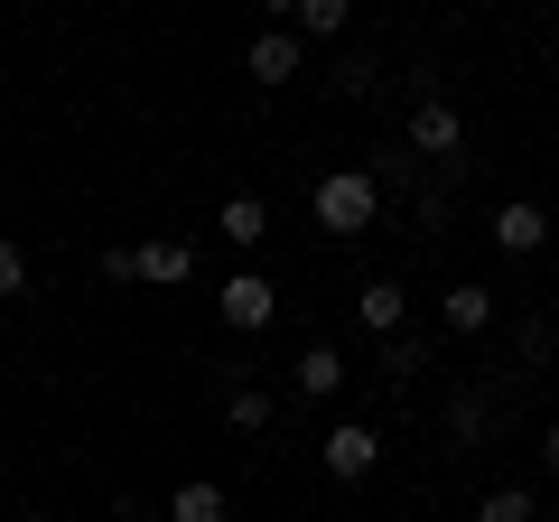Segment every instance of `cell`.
Listing matches in <instances>:
<instances>
[{
	"instance_id": "3",
	"label": "cell",
	"mask_w": 559,
	"mask_h": 522,
	"mask_svg": "<svg viewBox=\"0 0 559 522\" xmlns=\"http://www.w3.org/2000/svg\"><path fill=\"white\" fill-rule=\"evenodd\" d=\"M318 458H326V476H336V485H364V476L382 466V439H373L364 420H336V429L318 439Z\"/></svg>"
},
{
	"instance_id": "8",
	"label": "cell",
	"mask_w": 559,
	"mask_h": 522,
	"mask_svg": "<svg viewBox=\"0 0 559 522\" xmlns=\"http://www.w3.org/2000/svg\"><path fill=\"white\" fill-rule=\"evenodd\" d=\"M439 318H448V336H476V327H495V289H476V281H457L439 299Z\"/></svg>"
},
{
	"instance_id": "1",
	"label": "cell",
	"mask_w": 559,
	"mask_h": 522,
	"mask_svg": "<svg viewBox=\"0 0 559 522\" xmlns=\"http://www.w3.org/2000/svg\"><path fill=\"white\" fill-rule=\"evenodd\" d=\"M373 215H382V187L364 178V168L318 178V224H326V234H373Z\"/></svg>"
},
{
	"instance_id": "18",
	"label": "cell",
	"mask_w": 559,
	"mask_h": 522,
	"mask_svg": "<svg viewBox=\"0 0 559 522\" xmlns=\"http://www.w3.org/2000/svg\"><path fill=\"white\" fill-rule=\"evenodd\" d=\"M261 10H271V20H299V0H261Z\"/></svg>"
},
{
	"instance_id": "16",
	"label": "cell",
	"mask_w": 559,
	"mask_h": 522,
	"mask_svg": "<svg viewBox=\"0 0 559 522\" xmlns=\"http://www.w3.org/2000/svg\"><path fill=\"white\" fill-rule=\"evenodd\" d=\"M20 289H28V252L0 234V299H20Z\"/></svg>"
},
{
	"instance_id": "5",
	"label": "cell",
	"mask_w": 559,
	"mask_h": 522,
	"mask_svg": "<svg viewBox=\"0 0 559 522\" xmlns=\"http://www.w3.org/2000/svg\"><path fill=\"white\" fill-rule=\"evenodd\" d=\"M411 150H429V159H457V150H466V121H457V103H439V94L419 103V112H411Z\"/></svg>"
},
{
	"instance_id": "14",
	"label": "cell",
	"mask_w": 559,
	"mask_h": 522,
	"mask_svg": "<svg viewBox=\"0 0 559 522\" xmlns=\"http://www.w3.org/2000/svg\"><path fill=\"white\" fill-rule=\"evenodd\" d=\"M476 522H540V503L522 495V485H495V495L476 503Z\"/></svg>"
},
{
	"instance_id": "9",
	"label": "cell",
	"mask_w": 559,
	"mask_h": 522,
	"mask_svg": "<svg viewBox=\"0 0 559 522\" xmlns=\"http://www.w3.org/2000/svg\"><path fill=\"white\" fill-rule=\"evenodd\" d=\"M131 252H140V281H159V289L197 281V252H187V242H131Z\"/></svg>"
},
{
	"instance_id": "17",
	"label": "cell",
	"mask_w": 559,
	"mask_h": 522,
	"mask_svg": "<svg viewBox=\"0 0 559 522\" xmlns=\"http://www.w3.org/2000/svg\"><path fill=\"white\" fill-rule=\"evenodd\" d=\"M540 466H559V420H550V429H540Z\"/></svg>"
},
{
	"instance_id": "12",
	"label": "cell",
	"mask_w": 559,
	"mask_h": 522,
	"mask_svg": "<svg viewBox=\"0 0 559 522\" xmlns=\"http://www.w3.org/2000/svg\"><path fill=\"white\" fill-rule=\"evenodd\" d=\"M224 513H234V503H224V485H178V495H168V522H224Z\"/></svg>"
},
{
	"instance_id": "2",
	"label": "cell",
	"mask_w": 559,
	"mask_h": 522,
	"mask_svg": "<svg viewBox=\"0 0 559 522\" xmlns=\"http://www.w3.org/2000/svg\"><path fill=\"white\" fill-rule=\"evenodd\" d=\"M215 308H224V327H234V336H261V327L280 318V289L261 281V271H234V281L215 289Z\"/></svg>"
},
{
	"instance_id": "4",
	"label": "cell",
	"mask_w": 559,
	"mask_h": 522,
	"mask_svg": "<svg viewBox=\"0 0 559 522\" xmlns=\"http://www.w3.org/2000/svg\"><path fill=\"white\" fill-rule=\"evenodd\" d=\"M299 66H308L299 28H261V38L242 47V75H252V84H299Z\"/></svg>"
},
{
	"instance_id": "10",
	"label": "cell",
	"mask_w": 559,
	"mask_h": 522,
	"mask_svg": "<svg viewBox=\"0 0 559 522\" xmlns=\"http://www.w3.org/2000/svg\"><path fill=\"white\" fill-rule=\"evenodd\" d=\"M355 318L373 327V336H401V318H411V299H401V281H364V299H355Z\"/></svg>"
},
{
	"instance_id": "15",
	"label": "cell",
	"mask_w": 559,
	"mask_h": 522,
	"mask_svg": "<svg viewBox=\"0 0 559 522\" xmlns=\"http://www.w3.org/2000/svg\"><path fill=\"white\" fill-rule=\"evenodd\" d=\"M224 420H234V429H271V392H252V382L224 392Z\"/></svg>"
},
{
	"instance_id": "6",
	"label": "cell",
	"mask_w": 559,
	"mask_h": 522,
	"mask_svg": "<svg viewBox=\"0 0 559 522\" xmlns=\"http://www.w3.org/2000/svg\"><path fill=\"white\" fill-rule=\"evenodd\" d=\"M495 242H503V252H540V242H550V215H540L532 197L495 205Z\"/></svg>"
},
{
	"instance_id": "7",
	"label": "cell",
	"mask_w": 559,
	"mask_h": 522,
	"mask_svg": "<svg viewBox=\"0 0 559 522\" xmlns=\"http://www.w3.org/2000/svg\"><path fill=\"white\" fill-rule=\"evenodd\" d=\"M289 382H299L308 402H336V392H345V355H336V345H308V355L289 364Z\"/></svg>"
},
{
	"instance_id": "11",
	"label": "cell",
	"mask_w": 559,
	"mask_h": 522,
	"mask_svg": "<svg viewBox=\"0 0 559 522\" xmlns=\"http://www.w3.org/2000/svg\"><path fill=\"white\" fill-rule=\"evenodd\" d=\"M215 234H224V242H242V252H252V242L271 234V205H261V197H224V215H215Z\"/></svg>"
},
{
	"instance_id": "13",
	"label": "cell",
	"mask_w": 559,
	"mask_h": 522,
	"mask_svg": "<svg viewBox=\"0 0 559 522\" xmlns=\"http://www.w3.org/2000/svg\"><path fill=\"white\" fill-rule=\"evenodd\" d=\"M345 20H355V0H299V38H345Z\"/></svg>"
}]
</instances>
